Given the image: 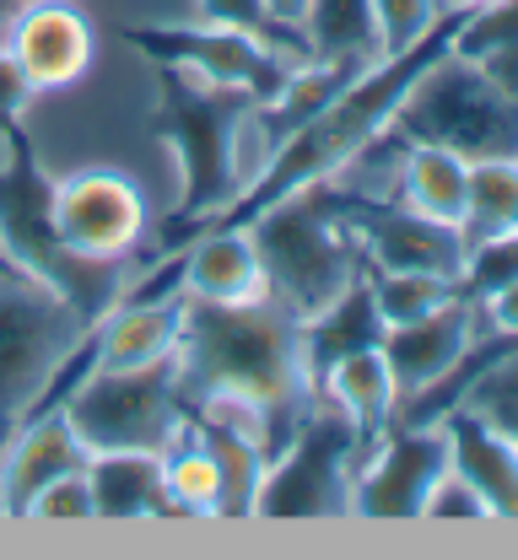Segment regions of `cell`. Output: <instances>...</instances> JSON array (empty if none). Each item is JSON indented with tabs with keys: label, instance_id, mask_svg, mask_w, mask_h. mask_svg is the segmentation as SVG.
<instances>
[{
	"label": "cell",
	"instance_id": "obj_1",
	"mask_svg": "<svg viewBox=\"0 0 518 560\" xmlns=\"http://www.w3.org/2000/svg\"><path fill=\"white\" fill-rule=\"evenodd\" d=\"M173 366H179L184 410L200 399H232V405L254 410L265 420L270 458L292 442L302 416L319 405L308 355H302V318L270 291H260L249 302L189 296Z\"/></svg>",
	"mask_w": 518,
	"mask_h": 560
},
{
	"label": "cell",
	"instance_id": "obj_2",
	"mask_svg": "<svg viewBox=\"0 0 518 560\" xmlns=\"http://www.w3.org/2000/svg\"><path fill=\"white\" fill-rule=\"evenodd\" d=\"M249 243L260 254L265 291L276 302H287L297 318L319 313L330 296H341L368 270L362 243L341 215V184L335 178H319L287 200L265 206L249 221Z\"/></svg>",
	"mask_w": 518,
	"mask_h": 560
},
{
	"label": "cell",
	"instance_id": "obj_3",
	"mask_svg": "<svg viewBox=\"0 0 518 560\" xmlns=\"http://www.w3.org/2000/svg\"><path fill=\"white\" fill-rule=\"evenodd\" d=\"M249 108L254 97L238 86H211L179 66H157V136L179 151V167H184V200L168 215V237L200 232L243 189L238 130Z\"/></svg>",
	"mask_w": 518,
	"mask_h": 560
},
{
	"label": "cell",
	"instance_id": "obj_4",
	"mask_svg": "<svg viewBox=\"0 0 518 560\" xmlns=\"http://www.w3.org/2000/svg\"><path fill=\"white\" fill-rule=\"evenodd\" d=\"M389 130L411 145H444L464 162H492V156L518 162V103L497 92L475 70V60L453 49H444L405 86V97L389 114Z\"/></svg>",
	"mask_w": 518,
	"mask_h": 560
},
{
	"label": "cell",
	"instance_id": "obj_5",
	"mask_svg": "<svg viewBox=\"0 0 518 560\" xmlns=\"http://www.w3.org/2000/svg\"><path fill=\"white\" fill-rule=\"evenodd\" d=\"M372 442L378 436H368L341 405L319 399L292 431V442L265 464L249 517H346Z\"/></svg>",
	"mask_w": 518,
	"mask_h": 560
},
{
	"label": "cell",
	"instance_id": "obj_6",
	"mask_svg": "<svg viewBox=\"0 0 518 560\" xmlns=\"http://www.w3.org/2000/svg\"><path fill=\"white\" fill-rule=\"evenodd\" d=\"M60 410L92 458L97 453H162L184 425L173 350L147 366H119V372L87 366L71 383V394L60 399Z\"/></svg>",
	"mask_w": 518,
	"mask_h": 560
},
{
	"label": "cell",
	"instance_id": "obj_7",
	"mask_svg": "<svg viewBox=\"0 0 518 560\" xmlns=\"http://www.w3.org/2000/svg\"><path fill=\"white\" fill-rule=\"evenodd\" d=\"M49 232L81 265H119L147 237V200L114 167H81L49 184Z\"/></svg>",
	"mask_w": 518,
	"mask_h": 560
},
{
	"label": "cell",
	"instance_id": "obj_8",
	"mask_svg": "<svg viewBox=\"0 0 518 560\" xmlns=\"http://www.w3.org/2000/svg\"><path fill=\"white\" fill-rule=\"evenodd\" d=\"M125 38L151 55L157 66H179L211 86H238L254 103L281 97V86L292 81V60L281 49H270L265 38L243 33V27H217V22H195V27H125Z\"/></svg>",
	"mask_w": 518,
	"mask_h": 560
},
{
	"label": "cell",
	"instance_id": "obj_9",
	"mask_svg": "<svg viewBox=\"0 0 518 560\" xmlns=\"http://www.w3.org/2000/svg\"><path fill=\"white\" fill-rule=\"evenodd\" d=\"M341 215L357 232L362 259L372 270H427V276L444 280L464 276L470 243L459 226H444V221L400 206V200H368L352 189H341Z\"/></svg>",
	"mask_w": 518,
	"mask_h": 560
},
{
	"label": "cell",
	"instance_id": "obj_10",
	"mask_svg": "<svg viewBox=\"0 0 518 560\" xmlns=\"http://www.w3.org/2000/svg\"><path fill=\"white\" fill-rule=\"evenodd\" d=\"M448 469V431L444 420L433 425H389L368 447L357 486H352V512L357 517H422V495Z\"/></svg>",
	"mask_w": 518,
	"mask_h": 560
},
{
	"label": "cell",
	"instance_id": "obj_11",
	"mask_svg": "<svg viewBox=\"0 0 518 560\" xmlns=\"http://www.w3.org/2000/svg\"><path fill=\"white\" fill-rule=\"evenodd\" d=\"M92 22L66 0H22V11L5 22L0 60L22 81V92H60L92 66Z\"/></svg>",
	"mask_w": 518,
	"mask_h": 560
},
{
	"label": "cell",
	"instance_id": "obj_12",
	"mask_svg": "<svg viewBox=\"0 0 518 560\" xmlns=\"http://www.w3.org/2000/svg\"><path fill=\"white\" fill-rule=\"evenodd\" d=\"M475 324H481V307L459 291V296H448L444 307H433L427 318L389 329L378 350H383V361H389L394 399L405 405V399H416L422 388H433L444 372H453V361L475 340ZM400 405H394V410H400Z\"/></svg>",
	"mask_w": 518,
	"mask_h": 560
},
{
	"label": "cell",
	"instance_id": "obj_13",
	"mask_svg": "<svg viewBox=\"0 0 518 560\" xmlns=\"http://www.w3.org/2000/svg\"><path fill=\"white\" fill-rule=\"evenodd\" d=\"M92 453L81 447V436L71 431L66 410H33L11 425V436L0 442V501L11 517H22V506L71 469H87Z\"/></svg>",
	"mask_w": 518,
	"mask_h": 560
},
{
	"label": "cell",
	"instance_id": "obj_14",
	"mask_svg": "<svg viewBox=\"0 0 518 560\" xmlns=\"http://www.w3.org/2000/svg\"><path fill=\"white\" fill-rule=\"evenodd\" d=\"M184 307L189 296H157V302H108V313L92 318V361L97 372H119V366H147L157 355L179 346L184 329Z\"/></svg>",
	"mask_w": 518,
	"mask_h": 560
},
{
	"label": "cell",
	"instance_id": "obj_15",
	"mask_svg": "<svg viewBox=\"0 0 518 560\" xmlns=\"http://www.w3.org/2000/svg\"><path fill=\"white\" fill-rule=\"evenodd\" d=\"M184 296L200 302H249L265 291L260 254L249 243V226H200L195 243H184Z\"/></svg>",
	"mask_w": 518,
	"mask_h": 560
},
{
	"label": "cell",
	"instance_id": "obj_16",
	"mask_svg": "<svg viewBox=\"0 0 518 560\" xmlns=\"http://www.w3.org/2000/svg\"><path fill=\"white\" fill-rule=\"evenodd\" d=\"M444 431H448V464L481 490L486 512L492 517H518V447L492 431L481 416L470 410H448L444 416Z\"/></svg>",
	"mask_w": 518,
	"mask_h": 560
},
{
	"label": "cell",
	"instance_id": "obj_17",
	"mask_svg": "<svg viewBox=\"0 0 518 560\" xmlns=\"http://www.w3.org/2000/svg\"><path fill=\"white\" fill-rule=\"evenodd\" d=\"M389 324L378 318V302H372V285H368V270L352 280L341 296H330L319 313L302 318V355H308V377H313V394H319V377L352 355V350H372L383 346Z\"/></svg>",
	"mask_w": 518,
	"mask_h": 560
},
{
	"label": "cell",
	"instance_id": "obj_18",
	"mask_svg": "<svg viewBox=\"0 0 518 560\" xmlns=\"http://www.w3.org/2000/svg\"><path fill=\"white\" fill-rule=\"evenodd\" d=\"M97 517H173L162 453H97L87 464Z\"/></svg>",
	"mask_w": 518,
	"mask_h": 560
},
{
	"label": "cell",
	"instance_id": "obj_19",
	"mask_svg": "<svg viewBox=\"0 0 518 560\" xmlns=\"http://www.w3.org/2000/svg\"><path fill=\"white\" fill-rule=\"evenodd\" d=\"M319 399H330V405H341L346 416L357 420L368 436H383L389 425H394V377H389V361H383V350H352V355H341L324 377H319Z\"/></svg>",
	"mask_w": 518,
	"mask_h": 560
},
{
	"label": "cell",
	"instance_id": "obj_20",
	"mask_svg": "<svg viewBox=\"0 0 518 560\" xmlns=\"http://www.w3.org/2000/svg\"><path fill=\"white\" fill-rule=\"evenodd\" d=\"M464 173H470V162L444 151V145H411L405 162H400L394 200L444 221V226H459L464 221Z\"/></svg>",
	"mask_w": 518,
	"mask_h": 560
},
{
	"label": "cell",
	"instance_id": "obj_21",
	"mask_svg": "<svg viewBox=\"0 0 518 560\" xmlns=\"http://www.w3.org/2000/svg\"><path fill=\"white\" fill-rule=\"evenodd\" d=\"M189 416V410H184ZM162 480H168V506L173 517H222V469L206 453V442L179 425V436L162 447Z\"/></svg>",
	"mask_w": 518,
	"mask_h": 560
},
{
	"label": "cell",
	"instance_id": "obj_22",
	"mask_svg": "<svg viewBox=\"0 0 518 560\" xmlns=\"http://www.w3.org/2000/svg\"><path fill=\"white\" fill-rule=\"evenodd\" d=\"M302 33L313 60H357L378 66V27H372V0H308Z\"/></svg>",
	"mask_w": 518,
	"mask_h": 560
},
{
	"label": "cell",
	"instance_id": "obj_23",
	"mask_svg": "<svg viewBox=\"0 0 518 560\" xmlns=\"http://www.w3.org/2000/svg\"><path fill=\"white\" fill-rule=\"evenodd\" d=\"M518 226V162L514 156H492V162H470L464 173V243L497 237Z\"/></svg>",
	"mask_w": 518,
	"mask_h": 560
},
{
	"label": "cell",
	"instance_id": "obj_24",
	"mask_svg": "<svg viewBox=\"0 0 518 560\" xmlns=\"http://www.w3.org/2000/svg\"><path fill=\"white\" fill-rule=\"evenodd\" d=\"M368 285H372V302H378V318L389 329L416 324L433 307H444L448 296H459V280L427 276V270H372L368 265Z\"/></svg>",
	"mask_w": 518,
	"mask_h": 560
},
{
	"label": "cell",
	"instance_id": "obj_25",
	"mask_svg": "<svg viewBox=\"0 0 518 560\" xmlns=\"http://www.w3.org/2000/svg\"><path fill=\"white\" fill-rule=\"evenodd\" d=\"M459 410L481 416L492 431H503V436L518 447V346L503 350V355H497V361L464 388Z\"/></svg>",
	"mask_w": 518,
	"mask_h": 560
},
{
	"label": "cell",
	"instance_id": "obj_26",
	"mask_svg": "<svg viewBox=\"0 0 518 560\" xmlns=\"http://www.w3.org/2000/svg\"><path fill=\"white\" fill-rule=\"evenodd\" d=\"M518 280V226L514 232H497V237H481L470 243V259H464V276H459V291L481 307L492 291L514 285Z\"/></svg>",
	"mask_w": 518,
	"mask_h": 560
},
{
	"label": "cell",
	"instance_id": "obj_27",
	"mask_svg": "<svg viewBox=\"0 0 518 560\" xmlns=\"http://www.w3.org/2000/svg\"><path fill=\"white\" fill-rule=\"evenodd\" d=\"M448 16L444 0H372V27H378V55H400L416 38H427Z\"/></svg>",
	"mask_w": 518,
	"mask_h": 560
},
{
	"label": "cell",
	"instance_id": "obj_28",
	"mask_svg": "<svg viewBox=\"0 0 518 560\" xmlns=\"http://www.w3.org/2000/svg\"><path fill=\"white\" fill-rule=\"evenodd\" d=\"M22 517H97V501H92L87 469H71V475L49 480V486L22 506Z\"/></svg>",
	"mask_w": 518,
	"mask_h": 560
},
{
	"label": "cell",
	"instance_id": "obj_29",
	"mask_svg": "<svg viewBox=\"0 0 518 560\" xmlns=\"http://www.w3.org/2000/svg\"><path fill=\"white\" fill-rule=\"evenodd\" d=\"M422 517H492L486 512V501H481V490L470 486L453 464H448L444 475L433 480V490L422 495Z\"/></svg>",
	"mask_w": 518,
	"mask_h": 560
},
{
	"label": "cell",
	"instance_id": "obj_30",
	"mask_svg": "<svg viewBox=\"0 0 518 560\" xmlns=\"http://www.w3.org/2000/svg\"><path fill=\"white\" fill-rule=\"evenodd\" d=\"M475 70H481L497 92H508V97L518 103V38L497 44V49H486V55H475Z\"/></svg>",
	"mask_w": 518,
	"mask_h": 560
},
{
	"label": "cell",
	"instance_id": "obj_31",
	"mask_svg": "<svg viewBox=\"0 0 518 560\" xmlns=\"http://www.w3.org/2000/svg\"><path fill=\"white\" fill-rule=\"evenodd\" d=\"M481 318H486L497 335H514L518 340V280L503 285V291H492V296L481 302Z\"/></svg>",
	"mask_w": 518,
	"mask_h": 560
},
{
	"label": "cell",
	"instance_id": "obj_32",
	"mask_svg": "<svg viewBox=\"0 0 518 560\" xmlns=\"http://www.w3.org/2000/svg\"><path fill=\"white\" fill-rule=\"evenodd\" d=\"M265 11H270L281 27H302V11H308V0H265Z\"/></svg>",
	"mask_w": 518,
	"mask_h": 560
},
{
	"label": "cell",
	"instance_id": "obj_33",
	"mask_svg": "<svg viewBox=\"0 0 518 560\" xmlns=\"http://www.w3.org/2000/svg\"><path fill=\"white\" fill-rule=\"evenodd\" d=\"M444 5H453V11H475V5H492V0H444Z\"/></svg>",
	"mask_w": 518,
	"mask_h": 560
},
{
	"label": "cell",
	"instance_id": "obj_34",
	"mask_svg": "<svg viewBox=\"0 0 518 560\" xmlns=\"http://www.w3.org/2000/svg\"><path fill=\"white\" fill-rule=\"evenodd\" d=\"M0 517H11V512H5V501H0Z\"/></svg>",
	"mask_w": 518,
	"mask_h": 560
}]
</instances>
